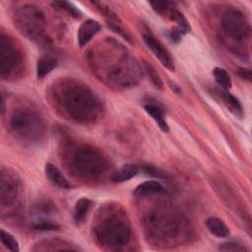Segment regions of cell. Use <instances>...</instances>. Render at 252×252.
<instances>
[{
    "label": "cell",
    "instance_id": "obj_2",
    "mask_svg": "<svg viewBox=\"0 0 252 252\" xmlns=\"http://www.w3.org/2000/svg\"><path fill=\"white\" fill-rule=\"evenodd\" d=\"M61 104L70 117L78 121L94 119L98 112L95 95L85 86L69 84L62 90Z\"/></svg>",
    "mask_w": 252,
    "mask_h": 252
},
{
    "label": "cell",
    "instance_id": "obj_17",
    "mask_svg": "<svg viewBox=\"0 0 252 252\" xmlns=\"http://www.w3.org/2000/svg\"><path fill=\"white\" fill-rule=\"evenodd\" d=\"M145 109H146L147 113L153 117V119L156 121L158 126L163 132H167L168 131V125H167V122L165 120L163 111L158 106H157L155 104L149 103V104L145 105Z\"/></svg>",
    "mask_w": 252,
    "mask_h": 252
},
{
    "label": "cell",
    "instance_id": "obj_25",
    "mask_svg": "<svg viewBox=\"0 0 252 252\" xmlns=\"http://www.w3.org/2000/svg\"><path fill=\"white\" fill-rule=\"evenodd\" d=\"M145 69H146V72L148 73V75L150 76V78L152 79L153 83H154L158 88H161V87H162V83H161L159 77L158 76L157 72L155 71V69H154L151 65H148L147 63H145Z\"/></svg>",
    "mask_w": 252,
    "mask_h": 252
},
{
    "label": "cell",
    "instance_id": "obj_21",
    "mask_svg": "<svg viewBox=\"0 0 252 252\" xmlns=\"http://www.w3.org/2000/svg\"><path fill=\"white\" fill-rule=\"evenodd\" d=\"M1 241L4 244V246L6 248H8L9 250L13 251V252H18L20 250L19 248V244L18 241L14 238V236L12 234H10L9 232L5 231L4 229H1Z\"/></svg>",
    "mask_w": 252,
    "mask_h": 252
},
{
    "label": "cell",
    "instance_id": "obj_29",
    "mask_svg": "<svg viewBox=\"0 0 252 252\" xmlns=\"http://www.w3.org/2000/svg\"><path fill=\"white\" fill-rule=\"evenodd\" d=\"M239 74L241 75L242 78H244V79L250 81V79H251V71H250V70H248V69H242V70L239 71Z\"/></svg>",
    "mask_w": 252,
    "mask_h": 252
},
{
    "label": "cell",
    "instance_id": "obj_16",
    "mask_svg": "<svg viewBox=\"0 0 252 252\" xmlns=\"http://www.w3.org/2000/svg\"><path fill=\"white\" fill-rule=\"evenodd\" d=\"M206 224L210 232L217 237H226L229 234V229L226 224L218 218H209L206 221Z\"/></svg>",
    "mask_w": 252,
    "mask_h": 252
},
{
    "label": "cell",
    "instance_id": "obj_3",
    "mask_svg": "<svg viewBox=\"0 0 252 252\" xmlns=\"http://www.w3.org/2000/svg\"><path fill=\"white\" fill-rule=\"evenodd\" d=\"M68 158L71 170L85 179H94L106 168V160L102 155L88 146H78L72 149Z\"/></svg>",
    "mask_w": 252,
    "mask_h": 252
},
{
    "label": "cell",
    "instance_id": "obj_8",
    "mask_svg": "<svg viewBox=\"0 0 252 252\" xmlns=\"http://www.w3.org/2000/svg\"><path fill=\"white\" fill-rule=\"evenodd\" d=\"M221 26L225 34L237 41L246 39L250 32V26L245 16L235 9H229L223 14Z\"/></svg>",
    "mask_w": 252,
    "mask_h": 252
},
{
    "label": "cell",
    "instance_id": "obj_20",
    "mask_svg": "<svg viewBox=\"0 0 252 252\" xmlns=\"http://www.w3.org/2000/svg\"><path fill=\"white\" fill-rule=\"evenodd\" d=\"M220 95H221L223 101L231 109V111H234L236 114L242 112V107L240 105V102L238 101V99L235 96H233L231 94H229L225 90H222L220 92Z\"/></svg>",
    "mask_w": 252,
    "mask_h": 252
},
{
    "label": "cell",
    "instance_id": "obj_12",
    "mask_svg": "<svg viewBox=\"0 0 252 252\" xmlns=\"http://www.w3.org/2000/svg\"><path fill=\"white\" fill-rule=\"evenodd\" d=\"M165 193L164 187L156 180H148L137 186L135 194L137 196H149L154 194Z\"/></svg>",
    "mask_w": 252,
    "mask_h": 252
},
{
    "label": "cell",
    "instance_id": "obj_19",
    "mask_svg": "<svg viewBox=\"0 0 252 252\" xmlns=\"http://www.w3.org/2000/svg\"><path fill=\"white\" fill-rule=\"evenodd\" d=\"M213 73H214V77H215L216 82L218 83V85H219L222 90L227 91V90L231 87V80H230V77H229L228 73H227L224 69L220 68V67H217V68L214 69Z\"/></svg>",
    "mask_w": 252,
    "mask_h": 252
},
{
    "label": "cell",
    "instance_id": "obj_5",
    "mask_svg": "<svg viewBox=\"0 0 252 252\" xmlns=\"http://www.w3.org/2000/svg\"><path fill=\"white\" fill-rule=\"evenodd\" d=\"M147 228L154 237L169 239L177 235L180 229V219L177 215L166 208L158 209L149 216Z\"/></svg>",
    "mask_w": 252,
    "mask_h": 252
},
{
    "label": "cell",
    "instance_id": "obj_24",
    "mask_svg": "<svg viewBox=\"0 0 252 252\" xmlns=\"http://www.w3.org/2000/svg\"><path fill=\"white\" fill-rule=\"evenodd\" d=\"M33 226L35 229H39V230H53L58 227V224L55 222H52L51 220H37L33 224Z\"/></svg>",
    "mask_w": 252,
    "mask_h": 252
},
{
    "label": "cell",
    "instance_id": "obj_28",
    "mask_svg": "<svg viewBox=\"0 0 252 252\" xmlns=\"http://www.w3.org/2000/svg\"><path fill=\"white\" fill-rule=\"evenodd\" d=\"M184 33H185V32H184L182 30H180L179 28L174 29V30H172V32H171V38H172V40H174V41H179Z\"/></svg>",
    "mask_w": 252,
    "mask_h": 252
},
{
    "label": "cell",
    "instance_id": "obj_10",
    "mask_svg": "<svg viewBox=\"0 0 252 252\" xmlns=\"http://www.w3.org/2000/svg\"><path fill=\"white\" fill-rule=\"evenodd\" d=\"M144 41L147 44V46L152 50V52L155 54V56L160 61V63L169 70H174V65L172 58L168 51L164 48L162 43L158 41L156 37H154L151 34H144Z\"/></svg>",
    "mask_w": 252,
    "mask_h": 252
},
{
    "label": "cell",
    "instance_id": "obj_7",
    "mask_svg": "<svg viewBox=\"0 0 252 252\" xmlns=\"http://www.w3.org/2000/svg\"><path fill=\"white\" fill-rule=\"evenodd\" d=\"M23 63V53L13 38L1 33L0 36V73L3 79H8L20 70Z\"/></svg>",
    "mask_w": 252,
    "mask_h": 252
},
{
    "label": "cell",
    "instance_id": "obj_22",
    "mask_svg": "<svg viewBox=\"0 0 252 252\" xmlns=\"http://www.w3.org/2000/svg\"><path fill=\"white\" fill-rule=\"evenodd\" d=\"M171 18L173 21L176 22V24L178 25V28L182 30L184 32H187V31L190 30L189 23L187 22L185 17L182 15V13H180L176 9L171 10Z\"/></svg>",
    "mask_w": 252,
    "mask_h": 252
},
{
    "label": "cell",
    "instance_id": "obj_4",
    "mask_svg": "<svg viewBox=\"0 0 252 252\" xmlns=\"http://www.w3.org/2000/svg\"><path fill=\"white\" fill-rule=\"evenodd\" d=\"M10 127L18 138L28 143L37 142L44 133L42 119L35 112L26 109L14 113Z\"/></svg>",
    "mask_w": 252,
    "mask_h": 252
},
{
    "label": "cell",
    "instance_id": "obj_27",
    "mask_svg": "<svg viewBox=\"0 0 252 252\" xmlns=\"http://www.w3.org/2000/svg\"><path fill=\"white\" fill-rule=\"evenodd\" d=\"M220 249L224 250V251H245V247H243L241 244H238L235 242L224 243L221 247H220Z\"/></svg>",
    "mask_w": 252,
    "mask_h": 252
},
{
    "label": "cell",
    "instance_id": "obj_18",
    "mask_svg": "<svg viewBox=\"0 0 252 252\" xmlns=\"http://www.w3.org/2000/svg\"><path fill=\"white\" fill-rule=\"evenodd\" d=\"M92 208V202L87 198H82L77 201L74 208V220L77 223H81L85 220L90 210Z\"/></svg>",
    "mask_w": 252,
    "mask_h": 252
},
{
    "label": "cell",
    "instance_id": "obj_13",
    "mask_svg": "<svg viewBox=\"0 0 252 252\" xmlns=\"http://www.w3.org/2000/svg\"><path fill=\"white\" fill-rule=\"evenodd\" d=\"M45 174L54 185L63 189H67L70 187V184L65 178V176L62 174L59 168L54 164L47 163L45 165Z\"/></svg>",
    "mask_w": 252,
    "mask_h": 252
},
{
    "label": "cell",
    "instance_id": "obj_14",
    "mask_svg": "<svg viewBox=\"0 0 252 252\" xmlns=\"http://www.w3.org/2000/svg\"><path fill=\"white\" fill-rule=\"evenodd\" d=\"M57 66V61L51 55H43L41 56L36 65V76L38 79L43 78L47 74H49L55 67Z\"/></svg>",
    "mask_w": 252,
    "mask_h": 252
},
{
    "label": "cell",
    "instance_id": "obj_9",
    "mask_svg": "<svg viewBox=\"0 0 252 252\" xmlns=\"http://www.w3.org/2000/svg\"><path fill=\"white\" fill-rule=\"evenodd\" d=\"M20 185L17 176L9 171L3 169L0 177V203L2 207L12 206L19 195Z\"/></svg>",
    "mask_w": 252,
    "mask_h": 252
},
{
    "label": "cell",
    "instance_id": "obj_23",
    "mask_svg": "<svg viewBox=\"0 0 252 252\" xmlns=\"http://www.w3.org/2000/svg\"><path fill=\"white\" fill-rule=\"evenodd\" d=\"M53 5L54 6H57L58 8H61V9H63V10H65V11H67L69 14H71L72 16H74V17H80V15H81V13H80V11L75 7V6H73L72 4H70V3H68V2H65V1H56V2H53Z\"/></svg>",
    "mask_w": 252,
    "mask_h": 252
},
{
    "label": "cell",
    "instance_id": "obj_6",
    "mask_svg": "<svg viewBox=\"0 0 252 252\" xmlns=\"http://www.w3.org/2000/svg\"><path fill=\"white\" fill-rule=\"evenodd\" d=\"M16 26L26 36L34 39L44 31L45 21L41 11L34 5H24L15 14Z\"/></svg>",
    "mask_w": 252,
    "mask_h": 252
},
{
    "label": "cell",
    "instance_id": "obj_26",
    "mask_svg": "<svg viewBox=\"0 0 252 252\" xmlns=\"http://www.w3.org/2000/svg\"><path fill=\"white\" fill-rule=\"evenodd\" d=\"M150 4L159 14H162L163 12L168 10V8H170L169 7L170 2H167V1H157V2H151Z\"/></svg>",
    "mask_w": 252,
    "mask_h": 252
},
{
    "label": "cell",
    "instance_id": "obj_11",
    "mask_svg": "<svg viewBox=\"0 0 252 252\" xmlns=\"http://www.w3.org/2000/svg\"><path fill=\"white\" fill-rule=\"evenodd\" d=\"M100 26L94 20L85 21L78 30V44L83 47L99 32Z\"/></svg>",
    "mask_w": 252,
    "mask_h": 252
},
{
    "label": "cell",
    "instance_id": "obj_1",
    "mask_svg": "<svg viewBox=\"0 0 252 252\" xmlns=\"http://www.w3.org/2000/svg\"><path fill=\"white\" fill-rule=\"evenodd\" d=\"M94 234L97 241L106 248L118 250L131 238V227L126 216L119 211H108L95 223Z\"/></svg>",
    "mask_w": 252,
    "mask_h": 252
},
{
    "label": "cell",
    "instance_id": "obj_15",
    "mask_svg": "<svg viewBox=\"0 0 252 252\" xmlns=\"http://www.w3.org/2000/svg\"><path fill=\"white\" fill-rule=\"evenodd\" d=\"M139 169L137 167V165L135 164H124L123 166H121L113 175H112V181L116 182V183H120V182H125L131 178H133L134 176L137 175Z\"/></svg>",
    "mask_w": 252,
    "mask_h": 252
}]
</instances>
